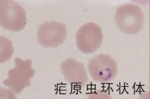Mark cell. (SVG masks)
<instances>
[{
	"label": "cell",
	"mask_w": 150,
	"mask_h": 99,
	"mask_svg": "<svg viewBox=\"0 0 150 99\" xmlns=\"http://www.w3.org/2000/svg\"><path fill=\"white\" fill-rule=\"evenodd\" d=\"M115 21L119 29L123 33L133 35L139 33L144 25V16L139 6L127 3L117 8Z\"/></svg>",
	"instance_id": "obj_1"
},
{
	"label": "cell",
	"mask_w": 150,
	"mask_h": 99,
	"mask_svg": "<svg viewBox=\"0 0 150 99\" xmlns=\"http://www.w3.org/2000/svg\"><path fill=\"white\" fill-rule=\"evenodd\" d=\"M27 24L26 12L13 0H0V24L11 31L23 30Z\"/></svg>",
	"instance_id": "obj_2"
},
{
	"label": "cell",
	"mask_w": 150,
	"mask_h": 99,
	"mask_svg": "<svg viewBox=\"0 0 150 99\" xmlns=\"http://www.w3.org/2000/svg\"><path fill=\"white\" fill-rule=\"evenodd\" d=\"M15 66L8 72V77L3 84L9 88L15 94L20 93L31 85V79L35 75V70L31 67V61L15 58Z\"/></svg>",
	"instance_id": "obj_3"
},
{
	"label": "cell",
	"mask_w": 150,
	"mask_h": 99,
	"mask_svg": "<svg viewBox=\"0 0 150 99\" xmlns=\"http://www.w3.org/2000/svg\"><path fill=\"white\" fill-rule=\"evenodd\" d=\"M88 70L96 82L107 83L112 81L117 74V65L108 54H99L89 60Z\"/></svg>",
	"instance_id": "obj_4"
},
{
	"label": "cell",
	"mask_w": 150,
	"mask_h": 99,
	"mask_svg": "<svg viewBox=\"0 0 150 99\" xmlns=\"http://www.w3.org/2000/svg\"><path fill=\"white\" fill-rule=\"evenodd\" d=\"M76 45L84 54H91L101 46L103 33L101 28L94 23H88L81 26L76 33Z\"/></svg>",
	"instance_id": "obj_5"
},
{
	"label": "cell",
	"mask_w": 150,
	"mask_h": 99,
	"mask_svg": "<svg viewBox=\"0 0 150 99\" xmlns=\"http://www.w3.org/2000/svg\"><path fill=\"white\" fill-rule=\"evenodd\" d=\"M67 37L65 25L58 21H46L38 28V41L44 47H58L65 42Z\"/></svg>",
	"instance_id": "obj_6"
},
{
	"label": "cell",
	"mask_w": 150,
	"mask_h": 99,
	"mask_svg": "<svg viewBox=\"0 0 150 99\" xmlns=\"http://www.w3.org/2000/svg\"><path fill=\"white\" fill-rule=\"evenodd\" d=\"M61 70L67 82L76 86H84L88 76L83 63L69 58L61 64Z\"/></svg>",
	"instance_id": "obj_7"
},
{
	"label": "cell",
	"mask_w": 150,
	"mask_h": 99,
	"mask_svg": "<svg viewBox=\"0 0 150 99\" xmlns=\"http://www.w3.org/2000/svg\"><path fill=\"white\" fill-rule=\"evenodd\" d=\"M13 52L12 42L4 37H0V63L8 61L12 57Z\"/></svg>",
	"instance_id": "obj_8"
},
{
	"label": "cell",
	"mask_w": 150,
	"mask_h": 99,
	"mask_svg": "<svg viewBox=\"0 0 150 99\" xmlns=\"http://www.w3.org/2000/svg\"><path fill=\"white\" fill-rule=\"evenodd\" d=\"M130 1H131L132 2L137 3V4L139 5H146L149 4L150 0H130Z\"/></svg>",
	"instance_id": "obj_9"
}]
</instances>
